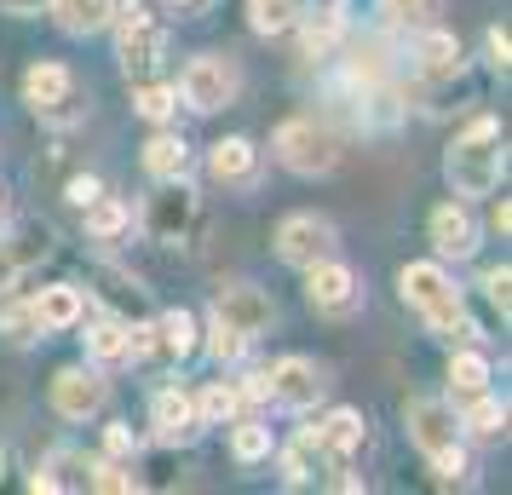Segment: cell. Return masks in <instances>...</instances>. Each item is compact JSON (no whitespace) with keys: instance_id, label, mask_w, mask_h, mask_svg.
I'll return each mask as SVG.
<instances>
[{"instance_id":"1","label":"cell","mask_w":512,"mask_h":495,"mask_svg":"<svg viewBox=\"0 0 512 495\" xmlns=\"http://www.w3.org/2000/svg\"><path fill=\"white\" fill-rule=\"evenodd\" d=\"M501 173H507V144H501V127L495 121H472L455 150H449V185L455 196H489V190L501 185Z\"/></svg>"},{"instance_id":"2","label":"cell","mask_w":512,"mask_h":495,"mask_svg":"<svg viewBox=\"0 0 512 495\" xmlns=\"http://www.w3.org/2000/svg\"><path fill=\"white\" fill-rule=\"evenodd\" d=\"M403 300H409L438 334H449V340H455V329L472 334L466 317H461V288L443 277V265H403Z\"/></svg>"},{"instance_id":"3","label":"cell","mask_w":512,"mask_h":495,"mask_svg":"<svg viewBox=\"0 0 512 495\" xmlns=\"http://www.w3.org/2000/svg\"><path fill=\"white\" fill-rule=\"evenodd\" d=\"M271 144H277L282 167H294V173H305V179H323V173H334V162H340V139L311 116L282 121Z\"/></svg>"},{"instance_id":"4","label":"cell","mask_w":512,"mask_h":495,"mask_svg":"<svg viewBox=\"0 0 512 495\" xmlns=\"http://www.w3.org/2000/svg\"><path fill=\"white\" fill-rule=\"evenodd\" d=\"M110 24H116V35H121V64H127V75H150L162 64L167 29L144 12V0H116V6H110Z\"/></svg>"},{"instance_id":"5","label":"cell","mask_w":512,"mask_h":495,"mask_svg":"<svg viewBox=\"0 0 512 495\" xmlns=\"http://www.w3.org/2000/svg\"><path fill=\"white\" fill-rule=\"evenodd\" d=\"M409 438L420 444V455H426V461L449 455V449L461 444V415H455V403L415 398V403H409Z\"/></svg>"},{"instance_id":"6","label":"cell","mask_w":512,"mask_h":495,"mask_svg":"<svg viewBox=\"0 0 512 495\" xmlns=\"http://www.w3.org/2000/svg\"><path fill=\"white\" fill-rule=\"evenodd\" d=\"M277 254L288 265H317V260H328L334 254V225L328 219H317V213H288L277 225Z\"/></svg>"},{"instance_id":"7","label":"cell","mask_w":512,"mask_h":495,"mask_svg":"<svg viewBox=\"0 0 512 495\" xmlns=\"http://www.w3.org/2000/svg\"><path fill=\"white\" fill-rule=\"evenodd\" d=\"M179 98L190 110H225L236 98V70L225 58H190L185 75H179Z\"/></svg>"},{"instance_id":"8","label":"cell","mask_w":512,"mask_h":495,"mask_svg":"<svg viewBox=\"0 0 512 495\" xmlns=\"http://www.w3.org/2000/svg\"><path fill=\"white\" fill-rule=\"evenodd\" d=\"M265 398L282 403V409H311L323 398V369L311 357H282L277 369L265 375Z\"/></svg>"},{"instance_id":"9","label":"cell","mask_w":512,"mask_h":495,"mask_svg":"<svg viewBox=\"0 0 512 495\" xmlns=\"http://www.w3.org/2000/svg\"><path fill=\"white\" fill-rule=\"evenodd\" d=\"M190 219H196V196L179 179H162V190L144 202V231L156 236V242H179L190 231Z\"/></svg>"},{"instance_id":"10","label":"cell","mask_w":512,"mask_h":495,"mask_svg":"<svg viewBox=\"0 0 512 495\" xmlns=\"http://www.w3.org/2000/svg\"><path fill=\"white\" fill-rule=\"evenodd\" d=\"M104 398H110V386H104L98 369H64V375L52 380V409H58L64 421H87V415H98Z\"/></svg>"},{"instance_id":"11","label":"cell","mask_w":512,"mask_h":495,"mask_svg":"<svg viewBox=\"0 0 512 495\" xmlns=\"http://www.w3.org/2000/svg\"><path fill=\"white\" fill-rule=\"evenodd\" d=\"M213 317H219V323H231L236 334H248V340H254V334H265L271 329V317H277V311H271V300H265V294H259V288H219V294H213Z\"/></svg>"},{"instance_id":"12","label":"cell","mask_w":512,"mask_h":495,"mask_svg":"<svg viewBox=\"0 0 512 495\" xmlns=\"http://www.w3.org/2000/svg\"><path fill=\"white\" fill-rule=\"evenodd\" d=\"M24 98L41 110V116L52 121H70L75 116V81L64 64H35V70L24 75Z\"/></svg>"},{"instance_id":"13","label":"cell","mask_w":512,"mask_h":495,"mask_svg":"<svg viewBox=\"0 0 512 495\" xmlns=\"http://www.w3.org/2000/svg\"><path fill=\"white\" fill-rule=\"evenodd\" d=\"M426 231H432V248H438L443 260H466V254L478 248V219H472L461 202H443V208H432Z\"/></svg>"},{"instance_id":"14","label":"cell","mask_w":512,"mask_h":495,"mask_svg":"<svg viewBox=\"0 0 512 495\" xmlns=\"http://www.w3.org/2000/svg\"><path fill=\"white\" fill-rule=\"evenodd\" d=\"M311 277H305V294H311V306L317 311H351L357 306V277H351L340 260H317V265H305Z\"/></svg>"},{"instance_id":"15","label":"cell","mask_w":512,"mask_h":495,"mask_svg":"<svg viewBox=\"0 0 512 495\" xmlns=\"http://www.w3.org/2000/svg\"><path fill=\"white\" fill-rule=\"evenodd\" d=\"M150 426H156V438H167V444H185V438H196V432H202L196 398H190V392H179V386L156 392V403H150Z\"/></svg>"},{"instance_id":"16","label":"cell","mask_w":512,"mask_h":495,"mask_svg":"<svg viewBox=\"0 0 512 495\" xmlns=\"http://www.w3.org/2000/svg\"><path fill=\"white\" fill-rule=\"evenodd\" d=\"M29 490H93V461L87 455H75V449H52L47 461H41V472L29 478Z\"/></svg>"},{"instance_id":"17","label":"cell","mask_w":512,"mask_h":495,"mask_svg":"<svg viewBox=\"0 0 512 495\" xmlns=\"http://www.w3.org/2000/svg\"><path fill=\"white\" fill-rule=\"evenodd\" d=\"M311 438L323 444V455L334 467H346L351 449L363 444V415H357V409H334V415H323V421L311 426Z\"/></svg>"},{"instance_id":"18","label":"cell","mask_w":512,"mask_h":495,"mask_svg":"<svg viewBox=\"0 0 512 495\" xmlns=\"http://www.w3.org/2000/svg\"><path fill=\"white\" fill-rule=\"evenodd\" d=\"M254 162H259V150L248 139H219L208 150V173L219 185H248L254 179Z\"/></svg>"},{"instance_id":"19","label":"cell","mask_w":512,"mask_h":495,"mask_svg":"<svg viewBox=\"0 0 512 495\" xmlns=\"http://www.w3.org/2000/svg\"><path fill=\"white\" fill-rule=\"evenodd\" d=\"M35 323H41V334L75 329V323H81V288H70V283L41 288V300H35Z\"/></svg>"},{"instance_id":"20","label":"cell","mask_w":512,"mask_h":495,"mask_svg":"<svg viewBox=\"0 0 512 495\" xmlns=\"http://www.w3.org/2000/svg\"><path fill=\"white\" fill-rule=\"evenodd\" d=\"M420 75H426V81L461 75V41L443 35V29H420Z\"/></svg>"},{"instance_id":"21","label":"cell","mask_w":512,"mask_h":495,"mask_svg":"<svg viewBox=\"0 0 512 495\" xmlns=\"http://www.w3.org/2000/svg\"><path fill=\"white\" fill-rule=\"evenodd\" d=\"M47 254V231H18V236H0V294L24 277L29 260Z\"/></svg>"},{"instance_id":"22","label":"cell","mask_w":512,"mask_h":495,"mask_svg":"<svg viewBox=\"0 0 512 495\" xmlns=\"http://www.w3.org/2000/svg\"><path fill=\"white\" fill-rule=\"evenodd\" d=\"M110 6L116 0H47L58 29H70V35H98V29L110 24Z\"/></svg>"},{"instance_id":"23","label":"cell","mask_w":512,"mask_h":495,"mask_svg":"<svg viewBox=\"0 0 512 495\" xmlns=\"http://www.w3.org/2000/svg\"><path fill=\"white\" fill-rule=\"evenodd\" d=\"M185 162H190V150H185V139H173V133H156V139L144 144V173H150V179H179Z\"/></svg>"},{"instance_id":"24","label":"cell","mask_w":512,"mask_h":495,"mask_svg":"<svg viewBox=\"0 0 512 495\" xmlns=\"http://www.w3.org/2000/svg\"><path fill=\"white\" fill-rule=\"evenodd\" d=\"M156 346L167 357H190L196 352V317L190 311H167L162 323H156Z\"/></svg>"},{"instance_id":"25","label":"cell","mask_w":512,"mask_h":495,"mask_svg":"<svg viewBox=\"0 0 512 495\" xmlns=\"http://www.w3.org/2000/svg\"><path fill=\"white\" fill-rule=\"evenodd\" d=\"M449 386H455V398H478V392H489V363L478 352H455V363H449Z\"/></svg>"},{"instance_id":"26","label":"cell","mask_w":512,"mask_h":495,"mask_svg":"<svg viewBox=\"0 0 512 495\" xmlns=\"http://www.w3.org/2000/svg\"><path fill=\"white\" fill-rule=\"evenodd\" d=\"M242 398H248L242 386H225V380H219V386H208V392L196 398V415H202V426L236 421V409H242Z\"/></svg>"},{"instance_id":"27","label":"cell","mask_w":512,"mask_h":495,"mask_svg":"<svg viewBox=\"0 0 512 495\" xmlns=\"http://www.w3.org/2000/svg\"><path fill=\"white\" fill-rule=\"evenodd\" d=\"M461 426H472L478 438H501V432H507V409H501V403L489 398V392H478V398H466Z\"/></svg>"},{"instance_id":"28","label":"cell","mask_w":512,"mask_h":495,"mask_svg":"<svg viewBox=\"0 0 512 495\" xmlns=\"http://www.w3.org/2000/svg\"><path fill=\"white\" fill-rule=\"evenodd\" d=\"M127 225H133V213L121 208V202H110V196H93V202H87V231H93L98 242L121 236Z\"/></svg>"},{"instance_id":"29","label":"cell","mask_w":512,"mask_h":495,"mask_svg":"<svg viewBox=\"0 0 512 495\" xmlns=\"http://www.w3.org/2000/svg\"><path fill=\"white\" fill-rule=\"evenodd\" d=\"M317 467H328V455H323V444H317V438L305 432L300 444L282 455V472H288V484H305V478H311Z\"/></svg>"},{"instance_id":"30","label":"cell","mask_w":512,"mask_h":495,"mask_svg":"<svg viewBox=\"0 0 512 495\" xmlns=\"http://www.w3.org/2000/svg\"><path fill=\"white\" fill-rule=\"evenodd\" d=\"M248 12H254L259 35H282V29L300 18V0H248Z\"/></svg>"},{"instance_id":"31","label":"cell","mask_w":512,"mask_h":495,"mask_svg":"<svg viewBox=\"0 0 512 495\" xmlns=\"http://www.w3.org/2000/svg\"><path fill=\"white\" fill-rule=\"evenodd\" d=\"M87 352H93L98 363L127 357V323H93V329H87Z\"/></svg>"},{"instance_id":"32","label":"cell","mask_w":512,"mask_h":495,"mask_svg":"<svg viewBox=\"0 0 512 495\" xmlns=\"http://www.w3.org/2000/svg\"><path fill=\"white\" fill-rule=\"evenodd\" d=\"M380 12L392 29H415V35L432 24V0H380Z\"/></svg>"},{"instance_id":"33","label":"cell","mask_w":512,"mask_h":495,"mask_svg":"<svg viewBox=\"0 0 512 495\" xmlns=\"http://www.w3.org/2000/svg\"><path fill=\"white\" fill-rule=\"evenodd\" d=\"M231 449H236V461H265V455H271V426L242 421L231 432Z\"/></svg>"},{"instance_id":"34","label":"cell","mask_w":512,"mask_h":495,"mask_svg":"<svg viewBox=\"0 0 512 495\" xmlns=\"http://www.w3.org/2000/svg\"><path fill=\"white\" fill-rule=\"evenodd\" d=\"M0 334H6V340H18V346H29V340L41 334L35 306H0Z\"/></svg>"},{"instance_id":"35","label":"cell","mask_w":512,"mask_h":495,"mask_svg":"<svg viewBox=\"0 0 512 495\" xmlns=\"http://www.w3.org/2000/svg\"><path fill=\"white\" fill-rule=\"evenodd\" d=\"M334 41H340V18H334V12H317V18L305 24V52H311V58H323Z\"/></svg>"},{"instance_id":"36","label":"cell","mask_w":512,"mask_h":495,"mask_svg":"<svg viewBox=\"0 0 512 495\" xmlns=\"http://www.w3.org/2000/svg\"><path fill=\"white\" fill-rule=\"evenodd\" d=\"M173 110H179V93H173V87H144L139 93V116L144 121H167Z\"/></svg>"},{"instance_id":"37","label":"cell","mask_w":512,"mask_h":495,"mask_svg":"<svg viewBox=\"0 0 512 495\" xmlns=\"http://www.w3.org/2000/svg\"><path fill=\"white\" fill-rule=\"evenodd\" d=\"M242 352H248V334H236L231 323L213 317V357H219V363H236Z\"/></svg>"},{"instance_id":"38","label":"cell","mask_w":512,"mask_h":495,"mask_svg":"<svg viewBox=\"0 0 512 495\" xmlns=\"http://www.w3.org/2000/svg\"><path fill=\"white\" fill-rule=\"evenodd\" d=\"M93 490L127 495V490H133V472H121V467H110V461H104V467H98V461H93Z\"/></svg>"},{"instance_id":"39","label":"cell","mask_w":512,"mask_h":495,"mask_svg":"<svg viewBox=\"0 0 512 495\" xmlns=\"http://www.w3.org/2000/svg\"><path fill=\"white\" fill-rule=\"evenodd\" d=\"M484 288H489V300L501 306V317H507V306H512V271H507V265H501V271H489Z\"/></svg>"},{"instance_id":"40","label":"cell","mask_w":512,"mask_h":495,"mask_svg":"<svg viewBox=\"0 0 512 495\" xmlns=\"http://www.w3.org/2000/svg\"><path fill=\"white\" fill-rule=\"evenodd\" d=\"M156 352V329H150V323H133V329H127V357H150Z\"/></svg>"},{"instance_id":"41","label":"cell","mask_w":512,"mask_h":495,"mask_svg":"<svg viewBox=\"0 0 512 495\" xmlns=\"http://www.w3.org/2000/svg\"><path fill=\"white\" fill-rule=\"evenodd\" d=\"M104 449H110V455H133V449H139L133 426H110V432H104Z\"/></svg>"},{"instance_id":"42","label":"cell","mask_w":512,"mask_h":495,"mask_svg":"<svg viewBox=\"0 0 512 495\" xmlns=\"http://www.w3.org/2000/svg\"><path fill=\"white\" fill-rule=\"evenodd\" d=\"M507 52H512L507 29H489V64H495V70H507Z\"/></svg>"},{"instance_id":"43","label":"cell","mask_w":512,"mask_h":495,"mask_svg":"<svg viewBox=\"0 0 512 495\" xmlns=\"http://www.w3.org/2000/svg\"><path fill=\"white\" fill-rule=\"evenodd\" d=\"M93 196H98V179H75V185H70V202H81V208H87Z\"/></svg>"},{"instance_id":"44","label":"cell","mask_w":512,"mask_h":495,"mask_svg":"<svg viewBox=\"0 0 512 495\" xmlns=\"http://www.w3.org/2000/svg\"><path fill=\"white\" fill-rule=\"evenodd\" d=\"M489 225H495V231H507V225H512V213H507V202H495V208H489Z\"/></svg>"},{"instance_id":"45","label":"cell","mask_w":512,"mask_h":495,"mask_svg":"<svg viewBox=\"0 0 512 495\" xmlns=\"http://www.w3.org/2000/svg\"><path fill=\"white\" fill-rule=\"evenodd\" d=\"M0 6H6V12H41L47 0H0Z\"/></svg>"},{"instance_id":"46","label":"cell","mask_w":512,"mask_h":495,"mask_svg":"<svg viewBox=\"0 0 512 495\" xmlns=\"http://www.w3.org/2000/svg\"><path fill=\"white\" fill-rule=\"evenodd\" d=\"M167 6H196V0H167Z\"/></svg>"},{"instance_id":"47","label":"cell","mask_w":512,"mask_h":495,"mask_svg":"<svg viewBox=\"0 0 512 495\" xmlns=\"http://www.w3.org/2000/svg\"><path fill=\"white\" fill-rule=\"evenodd\" d=\"M0 472H6V455H0Z\"/></svg>"}]
</instances>
